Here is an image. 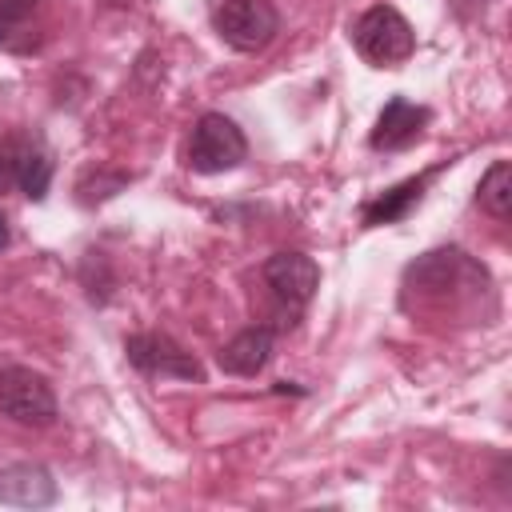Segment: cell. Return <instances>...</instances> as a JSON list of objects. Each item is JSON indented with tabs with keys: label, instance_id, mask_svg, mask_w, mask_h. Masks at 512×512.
<instances>
[{
	"label": "cell",
	"instance_id": "8992f818",
	"mask_svg": "<svg viewBox=\"0 0 512 512\" xmlns=\"http://www.w3.org/2000/svg\"><path fill=\"white\" fill-rule=\"evenodd\" d=\"M124 352H128V360H132L140 372H148V376H172V380H196V384L204 380L200 360H196L184 344H176L172 336H164V332L128 336Z\"/></svg>",
	"mask_w": 512,
	"mask_h": 512
},
{
	"label": "cell",
	"instance_id": "ba28073f",
	"mask_svg": "<svg viewBox=\"0 0 512 512\" xmlns=\"http://www.w3.org/2000/svg\"><path fill=\"white\" fill-rule=\"evenodd\" d=\"M424 124H428V108H420V104H412V100H404V96H392V100L384 104L376 128H372V148H380V152H400V148H408V144L424 132Z\"/></svg>",
	"mask_w": 512,
	"mask_h": 512
},
{
	"label": "cell",
	"instance_id": "4fadbf2b",
	"mask_svg": "<svg viewBox=\"0 0 512 512\" xmlns=\"http://www.w3.org/2000/svg\"><path fill=\"white\" fill-rule=\"evenodd\" d=\"M28 12H32V0H0V40H4L20 20H28Z\"/></svg>",
	"mask_w": 512,
	"mask_h": 512
},
{
	"label": "cell",
	"instance_id": "277c9868",
	"mask_svg": "<svg viewBox=\"0 0 512 512\" xmlns=\"http://www.w3.org/2000/svg\"><path fill=\"white\" fill-rule=\"evenodd\" d=\"M212 24L220 32V40L236 52H260L272 44L280 16L268 0H220L212 12Z\"/></svg>",
	"mask_w": 512,
	"mask_h": 512
},
{
	"label": "cell",
	"instance_id": "9c48e42d",
	"mask_svg": "<svg viewBox=\"0 0 512 512\" xmlns=\"http://www.w3.org/2000/svg\"><path fill=\"white\" fill-rule=\"evenodd\" d=\"M56 500V480L40 464H8L0 468V504L44 508Z\"/></svg>",
	"mask_w": 512,
	"mask_h": 512
},
{
	"label": "cell",
	"instance_id": "6da1fadb",
	"mask_svg": "<svg viewBox=\"0 0 512 512\" xmlns=\"http://www.w3.org/2000/svg\"><path fill=\"white\" fill-rule=\"evenodd\" d=\"M352 44H356V52L368 64L396 68V64H404L416 52V32H412V24L392 4H372L352 24Z\"/></svg>",
	"mask_w": 512,
	"mask_h": 512
},
{
	"label": "cell",
	"instance_id": "52a82bcc",
	"mask_svg": "<svg viewBox=\"0 0 512 512\" xmlns=\"http://www.w3.org/2000/svg\"><path fill=\"white\" fill-rule=\"evenodd\" d=\"M264 280L276 292V300H284L292 308H304L320 288V268L304 252H276L264 264Z\"/></svg>",
	"mask_w": 512,
	"mask_h": 512
},
{
	"label": "cell",
	"instance_id": "8fae6325",
	"mask_svg": "<svg viewBox=\"0 0 512 512\" xmlns=\"http://www.w3.org/2000/svg\"><path fill=\"white\" fill-rule=\"evenodd\" d=\"M424 184H428V176H416V180H404V184L388 188L384 196L368 200V204H364V224H392V220L408 216V208L420 204Z\"/></svg>",
	"mask_w": 512,
	"mask_h": 512
},
{
	"label": "cell",
	"instance_id": "5b68a950",
	"mask_svg": "<svg viewBox=\"0 0 512 512\" xmlns=\"http://www.w3.org/2000/svg\"><path fill=\"white\" fill-rule=\"evenodd\" d=\"M52 184V160L40 140L4 136L0 140V192L20 188L28 200H44Z\"/></svg>",
	"mask_w": 512,
	"mask_h": 512
},
{
	"label": "cell",
	"instance_id": "5bb4252c",
	"mask_svg": "<svg viewBox=\"0 0 512 512\" xmlns=\"http://www.w3.org/2000/svg\"><path fill=\"white\" fill-rule=\"evenodd\" d=\"M12 244V228H8V216L0 212V248H8Z\"/></svg>",
	"mask_w": 512,
	"mask_h": 512
},
{
	"label": "cell",
	"instance_id": "3957f363",
	"mask_svg": "<svg viewBox=\"0 0 512 512\" xmlns=\"http://www.w3.org/2000/svg\"><path fill=\"white\" fill-rule=\"evenodd\" d=\"M0 412L28 428H48L56 420V392L52 384L20 364L0 368Z\"/></svg>",
	"mask_w": 512,
	"mask_h": 512
},
{
	"label": "cell",
	"instance_id": "30bf717a",
	"mask_svg": "<svg viewBox=\"0 0 512 512\" xmlns=\"http://www.w3.org/2000/svg\"><path fill=\"white\" fill-rule=\"evenodd\" d=\"M268 360H272V328H264V324L236 332L216 352V364L224 372H232V376H256V372H264Z\"/></svg>",
	"mask_w": 512,
	"mask_h": 512
},
{
	"label": "cell",
	"instance_id": "7c38bea8",
	"mask_svg": "<svg viewBox=\"0 0 512 512\" xmlns=\"http://www.w3.org/2000/svg\"><path fill=\"white\" fill-rule=\"evenodd\" d=\"M476 200H480V208H484L488 216L508 220V212H512V164H508V160H496V164L484 172V180H480V188H476Z\"/></svg>",
	"mask_w": 512,
	"mask_h": 512
},
{
	"label": "cell",
	"instance_id": "7a4b0ae2",
	"mask_svg": "<svg viewBox=\"0 0 512 512\" xmlns=\"http://www.w3.org/2000/svg\"><path fill=\"white\" fill-rule=\"evenodd\" d=\"M248 156V140L236 128V120H228L224 112H204L192 124V140H188V168L216 176V172H232L240 168Z\"/></svg>",
	"mask_w": 512,
	"mask_h": 512
}]
</instances>
